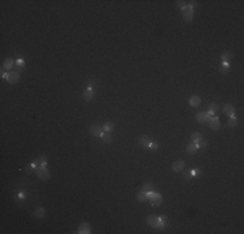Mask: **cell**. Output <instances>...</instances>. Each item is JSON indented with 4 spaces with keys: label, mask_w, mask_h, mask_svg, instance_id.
Listing matches in <instances>:
<instances>
[{
    "label": "cell",
    "mask_w": 244,
    "mask_h": 234,
    "mask_svg": "<svg viewBox=\"0 0 244 234\" xmlns=\"http://www.w3.org/2000/svg\"><path fill=\"white\" fill-rule=\"evenodd\" d=\"M199 150V147H197V143H190L186 146V151L188 152V154H195V152Z\"/></svg>",
    "instance_id": "2e32d148"
},
{
    "label": "cell",
    "mask_w": 244,
    "mask_h": 234,
    "mask_svg": "<svg viewBox=\"0 0 244 234\" xmlns=\"http://www.w3.org/2000/svg\"><path fill=\"white\" fill-rule=\"evenodd\" d=\"M238 125V118L236 117H230V120L227 121V126L229 128H234V126H236Z\"/></svg>",
    "instance_id": "484cf974"
},
{
    "label": "cell",
    "mask_w": 244,
    "mask_h": 234,
    "mask_svg": "<svg viewBox=\"0 0 244 234\" xmlns=\"http://www.w3.org/2000/svg\"><path fill=\"white\" fill-rule=\"evenodd\" d=\"M136 199H138V202H140V203H142V202H147V200H148V199H147V193L142 191V190H140V191L136 194Z\"/></svg>",
    "instance_id": "d6986e66"
},
{
    "label": "cell",
    "mask_w": 244,
    "mask_h": 234,
    "mask_svg": "<svg viewBox=\"0 0 244 234\" xmlns=\"http://www.w3.org/2000/svg\"><path fill=\"white\" fill-rule=\"evenodd\" d=\"M78 233L79 234H88V233H91V226L87 224V222H83V224L79 225Z\"/></svg>",
    "instance_id": "7c38bea8"
},
{
    "label": "cell",
    "mask_w": 244,
    "mask_h": 234,
    "mask_svg": "<svg viewBox=\"0 0 244 234\" xmlns=\"http://www.w3.org/2000/svg\"><path fill=\"white\" fill-rule=\"evenodd\" d=\"M23 69H25V61L22 60V59H18L17 61H16V72H22Z\"/></svg>",
    "instance_id": "ac0fdd59"
},
{
    "label": "cell",
    "mask_w": 244,
    "mask_h": 234,
    "mask_svg": "<svg viewBox=\"0 0 244 234\" xmlns=\"http://www.w3.org/2000/svg\"><path fill=\"white\" fill-rule=\"evenodd\" d=\"M229 69H230L229 63H222V68H221L222 73H227V72H229Z\"/></svg>",
    "instance_id": "f546056e"
},
{
    "label": "cell",
    "mask_w": 244,
    "mask_h": 234,
    "mask_svg": "<svg viewBox=\"0 0 244 234\" xmlns=\"http://www.w3.org/2000/svg\"><path fill=\"white\" fill-rule=\"evenodd\" d=\"M177 5H178L179 8H182V9H184V8L187 7L186 1H183V0H178V1H177Z\"/></svg>",
    "instance_id": "4dcf8cb0"
},
{
    "label": "cell",
    "mask_w": 244,
    "mask_h": 234,
    "mask_svg": "<svg viewBox=\"0 0 244 234\" xmlns=\"http://www.w3.org/2000/svg\"><path fill=\"white\" fill-rule=\"evenodd\" d=\"M140 190H142V191H146V193L152 191V190H153V185L149 184V182H147V184H144L143 186L140 187Z\"/></svg>",
    "instance_id": "cb8c5ba5"
},
{
    "label": "cell",
    "mask_w": 244,
    "mask_h": 234,
    "mask_svg": "<svg viewBox=\"0 0 244 234\" xmlns=\"http://www.w3.org/2000/svg\"><path fill=\"white\" fill-rule=\"evenodd\" d=\"M36 166H38V163H36V161H34L33 164H30V165H27V166H26V173H27V174H30L33 170H35V169H36Z\"/></svg>",
    "instance_id": "d4e9b609"
},
{
    "label": "cell",
    "mask_w": 244,
    "mask_h": 234,
    "mask_svg": "<svg viewBox=\"0 0 244 234\" xmlns=\"http://www.w3.org/2000/svg\"><path fill=\"white\" fill-rule=\"evenodd\" d=\"M203 139V137H201V134L199 133V131H194V133L191 134V141H192V143H199L200 141Z\"/></svg>",
    "instance_id": "e0dca14e"
},
{
    "label": "cell",
    "mask_w": 244,
    "mask_h": 234,
    "mask_svg": "<svg viewBox=\"0 0 244 234\" xmlns=\"http://www.w3.org/2000/svg\"><path fill=\"white\" fill-rule=\"evenodd\" d=\"M184 166H186V163L182 160H178V161H174L173 165H171V169H173L175 173H179V172H182L184 169Z\"/></svg>",
    "instance_id": "8992f818"
},
{
    "label": "cell",
    "mask_w": 244,
    "mask_h": 234,
    "mask_svg": "<svg viewBox=\"0 0 244 234\" xmlns=\"http://www.w3.org/2000/svg\"><path fill=\"white\" fill-rule=\"evenodd\" d=\"M183 10V13H182V16H183V20L187 21V22H190V21H192V18H194V7L192 5H187Z\"/></svg>",
    "instance_id": "7a4b0ae2"
},
{
    "label": "cell",
    "mask_w": 244,
    "mask_h": 234,
    "mask_svg": "<svg viewBox=\"0 0 244 234\" xmlns=\"http://www.w3.org/2000/svg\"><path fill=\"white\" fill-rule=\"evenodd\" d=\"M101 141H103L104 143H111V142L113 141V138L111 137V134H109V133H104L103 135H101Z\"/></svg>",
    "instance_id": "603a6c76"
},
{
    "label": "cell",
    "mask_w": 244,
    "mask_h": 234,
    "mask_svg": "<svg viewBox=\"0 0 244 234\" xmlns=\"http://www.w3.org/2000/svg\"><path fill=\"white\" fill-rule=\"evenodd\" d=\"M147 224L152 228H157V225H159V217L155 216V215H149L147 217Z\"/></svg>",
    "instance_id": "ba28073f"
},
{
    "label": "cell",
    "mask_w": 244,
    "mask_h": 234,
    "mask_svg": "<svg viewBox=\"0 0 244 234\" xmlns=\"http://www.w3.org/2000/svg\"><path fill=\"white\" fill-rule=\"evenodd\" d=\"M206 142H203V141H200L199 143H197V147H199V148H203V147H206Z\"/></svg>",
    "instance_id": "1f68e13d"
},
{
    "label": "cell",
    "mask_w": 244,
    "mask_h": 234,
    "mask_svg": "<svg viewBox=\"0 0 244 234\" xmlns=\"http://www.w3.org/2000/svg\"><path fill=\"white\" fill-rule=\"evenodd\" d=\"M90 134L93 137H101L104 134V129L100 125H92L90 128Z\"/></svg>",
    "instance_id": "3957f363"
},
{
    "label": "cell",
    "mask_w": 244,
    "mask_h": 234,
    "mask_svg": "<svg viewBox=\"0 0 244 234\" xmlns=\"http://www.w3.org/2000/svg\"><path fill=\"white\" fill-rule=\"evenodd\" d=\"M35 173L38 174V177L43 181H47L51 178V173L48 172V169L45 168V165H38L35 169Z\"/></svg>",
    "instance_id": "6da1fadb"
},
{
    "label": "cell",
    "mask_w": 244,
    "mask_h": 234,
    "mask_svg": "<svg viewBox=\"0 0 244 234\" xmlns=\"http://www.w3.org/2000/svg\"><path fill=\"white\" fill-rule=\"evenodd\" d=\"M83 99H85L86 101H91L93 99V92L91 88H87V90L83 91Z\"/></svg>",
    "instance_id": "9a60e30c"
},
{
    "label": "cell",
    "mask_w": 244,
    "mask_h": 234,
    "mask_svg": "<svg viewBox=\"0 0 244 234\" xmlns=\"http://www.w3.org/2000/svg\"><path fill=\"white\" fill-rule=\"evenodd\" d=\"M148 148L151 150V151H157V150H159V143H157L156 141L151 142V143H149V147H148Z\"/></svg>",
    "instance_id": "83f0119b"
},
{
    "label": "cell",
    "mask_w": 244,
    "mask_h": 234,
    "mask_svg": "<svg viewBox=\"0 0 244 234\" xmlns=\"http://www.w3.org/2000/svg\"><path fill=\"white\" fill-rule=\"evenodd\" d=\"M103 129H104V133H111L112 130L114 129V125H113V122H105L103 125Z\"/></svg>",
    "instance_id": "ffe728a7"
},
{
    "label": "cell",
    "mask_w": 244,
    "mask_h": 234,
    "mask_svg": "<svg viewBox=\"0 0 244 234\" xmlns=\"http://www.w3.org/2000/svg\"><path fill=\"white\" fill-rule=\"evenodd\" d=\"M223 113L229 117H234L235 116V108L231 106V104H225L223 107Z\"/></svg>",
    "instance_id": "9c48e42d"
},
{
    "label": "cell",
    "mask_w": 244,
    "mask_h": 234,
    "mask_svg": "<svg viewBox=\"0 0 244 234\" xmlns=\"http://www.w3.org/2000/svg\"><path fill=\"white\" fill-rule=\"evenodd\" d=\"M217 111H218V106L216 103H210L209 104V108H208V113L209 115H216Z\"/></svg>",
    "instance_id": "44dd1931"
},
{
    "label": "cell",
    "mask_w": 244,
    "mask_h": 234,
    "mask_svg": "<svg viewBox=\"0 0 244 234\" xmlns=\"http://www.w3.org/2000/svg\"><path fill=\"white\" fill-rule=\"evenodd\" d=\"M199 173H200V170H199V169H194V170L191 172V174H192V176H197Z\"/></svg>",
    "instance_id": "d6a6232c"
},
{
    "label": "cell",
    "mask_w": 244,
    "mask_h": 234,
    "mask_svg": "<svg viewBox=\"0 0 244 234\" xmlns=\"http://www.w3.org/2000/svg\"><path fill=\"white\" fill-rule=\"evenodd\" d=\"M208 122H209V128L213 129V130H218V129H219V120H218V117H210V120H209Z\"/></svg>",
    "instance_id": "30bf717a"
},
{
    "label": "cell",
    "mask_w": 244,
    "mask_h": 234,
    "mask_svg": "<svg viewBox=\"0 0 244 234\" xmlns=\"http://www.w3.org/2000/svg\"><path fill=\"white\" fill-rule=\"evenodd\" d=\"M188 103H190V106H191V107H195V108H196V107L200 106V103H201V99H200V96L194 95V96H191V98H190Z\"/></svg>",
    "instance_id": "4fadbf2b"
},
{
    "label": "cell",
    "mask_w": 244,
    "mask_h": 234,
    "mask_svg": "<svg viewBox=\"0 0 244 234\" xmlns=\"http://www.w3.org/2000/svg\"><path fill=\"white\" fill-rule=\"evenodd\" d=\"M7 81L8 83H17L18 81H20V73L18 72H9L7 76Z\"/></svg>",
    "instance_id": "277c9868"
},
{
    "label": "cell",
    "mask_w": 244,
    "mask_h": 234,
    "mask_svg": "<svg viewBox=\"0 0 244 234\" xmlns=\"http://www.w3.org/2000/svg\"><path fill=\"white\" fill-rule=\"evenodd\" d=\"M149 200H151V204L153 207H159L160 204H161V202H162V196H161V194H157V193H155L153 196H152Z\"/></svg>",
    "instance_id": "52a82bcc"
},
{
    "label": "cell",
    "mask_w": 244,
    "mask_h": 234,
    "mask_svg": "<svg viewBox=\"0 0 244 234\" xmlns=\"http://www.w3.org/2000/svg\"><path fill=\"white\" fill-rule=\"evenodd\" d=\"M231 57H232V56H231V53H230V52H225L223 55H222V60H223V63H229V60Z\"/></svg>",
    "instance_id": "f1b7e54d"
},
{
    "label": "cell",
    "mask_w": 244,
    "mask_h": 234,
    "mask_svg": "<svg viewBox=\"0 0 244 234\" xmlns=\"http://www.w3.org/2000/svg\"><path fill=\"white\" fill-rule=\"evenodd\" d=\"M210 120V115L208 112H200V113L196 115V121L200 124H205Z\"/></svg>",
    "instance_id": "5b68a950"
},
{
    "label": "cell",
    "mask_w": 244,
    "mask_h": 234,
    "mask_svg": "<svg viewBox=\"0 0 244 234\" xmlns=\"http://www.w3.org/2000/svg\"><path fill=\"white\" fill-rule=\"evenodd\" d=\"M44 215H45V211H44V208H42V207H39V208H36L35 211H34V216L38 217V219L43 217Z\"/></svg>",
    "instance_id": "7402d4cb"
},
{
    "label": "cell",
    "mask_w": 244,
    "mask_h": 234,
    "mask_svg": "<svg viewBox=\"0 0 244 234\" xmlns=\"http://www.w3.org/2000/svg\"><path fill=\"white\" fill-rule=\"evenodd\" d=\"M138 142H139V144H140L142 147H149V138L147 135H140L138 138Z\"/></svg>",
    "instance_id": "5bb4252c"
},
{
    "label": "cell",
    "mask_w": 244,
    "mask_h": 234,
    "mask_svg": "<svg viewBox=\"0 0 244 234\" xmlns=\"http://www.w3.org/2000/svg\"><path fill=\"white\" fill-rule=\"evenodd\" d=\"M13 66H16L14 65V61H13V59H10V57L5 59L4 63H3V68H4L5 70H12Z\"/></svg>",
    "instance_id": "8fae6325"
},
{
    "label": "cell",
    "mask_w": 244,
    "mask_h": 234,
    "mask_svg": "<svg viewBox=\"0 0 244 234\" xmlns=\"http://www.w3.org/2000/svg\"><path fill=\"white\" fill-rule=\"evenodd\" d=\"M93 85H95V82H93V81H91V82H88V88H91V87H92Z\"/></svg>",
    "instance_id": "836d02e7"
},
{
    "label": "cell",
    "mask_w": 244,
    "mask_h": 234,
    "mask_svg": "<svg viewBox=\"0 0 244 234\" xmlns=\"http://www.w3.org/2000/svg\"><path fill=\"white\" fill-rule=\"evenodd\" d=\"M36 163H38L39 165H45V164H47V157H45L44 155H41L36 159Z\"/></svg>",
    "instance_id": "4316f807"
}]
</instances>
